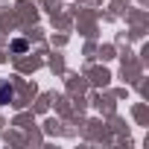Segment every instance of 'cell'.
Returning a JSON list of instances; mask_svg holds the SVG:
<instances>
[{"label": "cell", "mask_w": 149, "mask_h": 149, "mask_svg": "<svg viewBox=\"0 0 149 149\" xmlns=\"http://www.w3.org/2000/svg\"><path fill=\"white\" fill-rule=\"evenodd\" d=\"M12 50H15V53H24V50H26V41H24V38L12 41Z\"/></svg>", "instance_id": "obj_2"}, {"label": "cell", "mask_w": 149, "mask_h": 149, "mask_svg": "<svg viewBox=\"0 0 149 149\" xmlns=\"http://www.w3.org/2000/svg\"><path fill=\"white\" fill-rule=\"evenodd\" d=\"M15 102V85L9 79H0V105H9Z\"/></svg>", "instance_id": "obj_1"}]
</instances>
